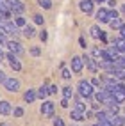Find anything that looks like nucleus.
<instances>
[{
  "label": "nucleus",
  "instance_id": "34",
  "mask_svg": "<svg viewBox=\"0 0 125 126\" xmlns=\"http://www.w3.org/2000/svg\"><path fill=\"white\" fill-rule=\"evenodd\" d=\"M54 126H64V123H63L61 117H54Z\"/></svg>",
  "mask_w": 125,
  "mask_h": 126
},
{
  "label": "nucleus",
  "instance_id": "31",
  "mask_svg": "<svg viewBox=\"0 0 125 126\" xmlns=\"http://www.w3.org/2000/svg\"><path fill=\"white\" fill-rule=\"evenodd\" d=\"M30 55H34V57H39V55H41V48H38V46L30 48Z\"/></svg>",
  "mask_w": 125,
  "mask_h": 126
},
{
  "label": "nucleus",
  "instance_id": "9",
  "mask_svg": "<svg viewBox=\"0 0 125 126\" xmlns=\"http://www.w3.org/2000/svg\"><path fill=\"white\" fill-rule=\"evenodd\" d=\"M70 66H72V71H73V73H80V71H82V66H84V61H82V57L75 55V57H72Z\"/></svg>",
  "mask_w": 125,
  "mask_h": 126
},
{
  "label": "nucleus",
  "instance_id": "5",
  "mask_svg": "<svg viewBox=\"0 0 125 126\" xmlns=\"http://www.w3.org/2000/svg\"><path fill=\"white\" fill-rule=\"evenodd\" d=\"M2 29L5 30V34H11V36H18L20 34V29L16 27L14 21H11V20H5L4 25H2Z\"/></svg>",
  "mask_w": 125,
  "mask_h": 126
},
{
  "label": "nucleus",
  "instance_id": "35",
  "mask_svg": "<svg viewBox=\"0 0 125 126\" xmlns=\"http://www.w3.org/2000/svg\"><path fill=\"white\" fill-rule=\"evenodd\" d=\"M47 37H48L47 30H41V32H39V39H41V41H43V43H45V41H47Z\"/></svg>",
  "mask_w": 125,
  "mask_h": 126
},
{
  "label": "nucleus",
  "instance_id": "4",
  "mask_svg": "<svg viewBox=\"0 0 125 126\" xmlns=\"http://www.w3.org/2000/svg\"><path fill=\"white\" fill-rule=\"evenodd\" d=\"M2 85L5 91L9 92H18L20 91V80H16L14 77H5V80L2 82Z\"/></svg>",
  "mask_w": 125,
  "mask_h": 126
},
{
  "label": "nucleus",
  "instance_id": "14",
  "mask_svg": "<svg viewBox=\"0 0 125 126\" xmlns=\"http://www.w3.org/2000/svg\"><path fill=\"white\" fill-rule=\"evenodd\" d=\"M89 32H91V37H95V39H102V41H105V34H104V30L98 27V25H93V27L89 29Z\"/></svg>",
  "mask_w": 125,
  "mask_h": 126
},
{
  "label": "nucleus",
  "instance_id": "18",
  "mask_svg": "<svg viewBox=\"0 0 125 126\" xmlns=\"http://www.w3.org/2000/svg\"><path fill=\"white\" fill-rule=\"evenodd\" d=\"M11 112H13V108H11L9 101H0V114L2 115H9Z\"/></svg>",
  "mask_w": 125,
  "mask_h": 126
},
{
  "label": "nucleus",
  "instance_id": "47",
  "mask_svg": "<svg viewBox=\"0 0 125 126\" xmlns=\"http://www.w3.org/2000/svg\"><path fill=\"white\" fill-rule=\"evenodd\" d=\"M97 2H104V0H97Z\"/></svg>",
  "mask_w": 125,
  "mask_h": 126
},
{
  "label": "nucleus",
  "instance_id": "15",
  "mask_svg": "<svg viewBox=\"0 0 125 126\" xmlns=\"http://www.w3.org/2000/svg\"><path fill=\"white\" fill-rule=\"evenodd\" d=\"M79 9L82 13H86V14H91V13H93V2H91V0H80Z\"/></svg>",
  "mask_w": 125,
  "mask_h": 126
},
{
  "label": "nucleus",
  "instance_id": "7",
  "mask_svg": "<svg viewBox=\"0 0 125 126\" xmlns=\"http://www.w3.org/2000/svg\"><path fill=\"white\" fill-rule=\"evenodd\" d=\"M54 103L52 101H43L41 103V115L43 117H54Z\"/></svg>",
  "mask_w": 125,
  "mask_h": 126
},
{
  "label": "nucleus",
  "instance_id": "43",
  "mask_svg": "<svg viewBox=\"0 0 125 126\" xmlns=\"http://www.w3.org/2000/svg\"><path fill=\"white\" fill-rule=\"evenodd\" d=\"M107 4H109L111 7H114V4H116V2H114V0H107Z\"/></svg>",
  "mask_w": 125,
  "mask_h": 126
},
{
  "label": "nucleus",
  "instance_id": "22",
  "mask_svg": "<svg viewBox=\"0 0 125 126\" xmlns=\"http://www.w3.org/2000/svg\"><path fill=\"white\" fill-rule=\"evenodd\" d=\"M122 25H123V23H122V20H120V18H113V20L109 21V27H111L113 30H114V29L118 30V29L122 27Z\"/></svg>",
  "mask_w": 125,
  "mask_h": 126
},
{
  "label": "nucleus",
  "instance_id": "16",
  "mask_svg": "<svg viewBox=\"0 0 125 126\" xmlns=\"http://www.w3.org/2000/svg\"><path fill=\"white\" fill-rule=\"evenodd\" d=\"M70 117H72V121H84L86 119V114L77 110V108H73V110L70 112Z\"/></svg>",
  "mask_w": 125,
  "mask_h": 126
},
{
  "label": "nucleus",
  "instance_id": "10",
  "mask_svg": "<svg viewBox=\"0 0 125 126\" xmlns=\"http://www.w3.org/2000/svg\"><path fill=\"white\" fill-rule=\"evenodd\" d=\"M5 46L9 48V52L14 53V55H22L23 53V48H22V45L18 43V41H7Z\"/></svg>",
  "mask_w": 125,
  "mask_h": 126
},
{
  "label": "nucleus",
  "instance_id": "33",
  "mask_svg": "<svg viewBox=\"0 0 125 126\" xmlns=\"http://www.w3.org/2000/svg\"><path fill=\"white\" fill-rule=\"evenodd\" d=\"M61 75H63V78H66V80L72 78V71H70V69H63V73H61Z\"/></svg>",
  "mask_w": 125,
  "mask_h": 126
},
{
  "label": "nucleus",
  "instance_id": "39",
  "mask_svg": "<svg viewBox=\"0 0 125 126\" xmlns=\"http://www.w3.org/2000/svg\"><path fill=\"white\" fill-rule=\"evenodd\" d=\"M61 107H64V108L68 107V99H66V98H63V101H61Z\"/></svg>",
  "mask_w": 125,
  "mask_h": 126
},
{
  "label": "nucleus",
  "instance_id": "11",
  "mask_svg": "<svg viewBox=\"0 0 125 126\" xmlns=\"http://www.w3.org/2000/svg\"><path fill=\"white\" fill-rule=\"evenodd\" d=\"M107 119L113 126H125V117L118 115V114H109L107 112Z\"/></svg>",
  "mask_w": 125,
  "mask_h": 126
},
{
  "label": "nucleus",
  "instance_id": "44",
  "mask_svg": "<svg viewBox=\"0 0 125 126\" xmlns=\"http://www.w3.org/2000/svg\"><path fill=\"white\" fill-rule=\"evenodd\" d=\"M122 71V80H125V69H120Z\"/></svg>",
  "mask_w": 125,
  "mask_h": 126
},
{
  "label": "nucleus",
  "instance_id": "45",
  "mask_svg": "<svg viewBox=\"0 0 125 126\" xmlns=\"http://www.w3.org/2000/svg\"><path fill=\"white\" fill-rule=\"evenodd\" d=\"M0 126H9V124H5V123H2V124H0Z\"/></svg>",
  "mask_w": 125,
  "mask_h": 126
},
{
  "label": "nucleus",
  "instance_id": "24",
  "mask_svg": "<svg viewBox=\"0 0 125 126\" xmlns=\"http://www.w3.org/2000/svg\"><path fill=\"white\" fill-rule=\"evenodd\" d=\"M38 5L43 9H52V0H38Z\"/></svg>",
  "mask_w": 125,
  "mask_h": 126
},
{
  "label": "nucleus",
  "instance_id": "8",
  "mask_svg": "<svg viewBox=\"0 0 125 126\" xmlns=\"http://www.w3.org/2000/svg\"><path fill=\"white\" fill-rule=\"evenodd\" d=\"M82 61H84V64H86L93 73H97V71L100 69V66H98V62H97V59H93L91 55H82Z\"/></svg>",
  "mask_w": 125,
  "mask_h": 126
},
{
  "label": "nucleus",
  "instance_id": "25",
  "mask_svg": "<svg viewBox=\"0 0 125 126\" xmlns=\"http://www.w3.org/2000/svg\"><path fill=\"white\" fill-rule=\"evenodd\" d=\"M63 96H64L66 99H70V98L73 96V89H72L70 85H66V87H63Z\"/></svg>",
  "mask_w": 125,
  "mask_h": 126
},
{
  "label": "nucleus",
  "instance_id": "27",
  "mask_svg": "<svg viewBox=\"0 0 125 126\" xmlns=\"http://www.w3.org/2000/svg\"><path fill=\"white\" fill-rule=\"evenodd\" d=\"M7 43V34H5V30L0 27V46H4Z\"/></svg>",
  "mask_w": 125,
  "mask_h": 126
},
{
  "label": "nucleus",
  "instance_id": "46",
  "mask_svg": "<svg viewBox=\"0 0 125 126\" xmlns=\"http://www.w3.org/2000/svg\"><path fill=\"white\" fill-rule=\"evenodd\" d=\"M122 9H123V13H125V4H123V7H122Z\"/></svg>",
  "mask_w": 125,
  "mask_h": 126
},
{
  "label": "nucleus",
  "instance_id": "38",
  "mask_svg": "<svg viewBox=\"0 0 125 126\" xmlns=\"http://www.w3.org/2000/svg\"><path fill=\"white\" fill-rule=\"evenodd\" d=\"M118 30H120V34H122V37H125V23L122 25V27H120Z\"/></svg>",
  "mask_w": 125,
  "mask_h": 126
},
{
  "label": "nucleus",
  "instance_id": "13",
  "mask_svg": "<svg viewBox=\"0 0 125 126\" xmlns=\"http://www.w3.org/2000/svg\"><path fill=\"white\" fill-rule=\"evenodd\" d=\"M23 11H25V5H23L22 0H11V13H14V14H22Z\"/></svg>",
  "mask_w": 125,
  "mask_h": 126
},
{
  "label": "nucleus",
  "instance_id": "20",
  "mask_svg": "<svg viewBox=\"0 0 125 126\" xmlns=\"http://www.w3.org/2000/svg\"><path fill=\"white\" fill-rule=\"evenodd\" d=\"M22 34L29 39V37H34L36 36V30H34V27H30V25H25L23 30H22Z\"/></svg>",
  "mask_w": 125,
  "mask_h": 126
},
{
  "label": "nucleus",
  "instance_id": "17",
  "mask_svg": "<svg viewBox=\"0 0 125 126\" xmlns=\"http://www.w3.org/2000/svg\"><path fill=\"white\" fill-rule=\"evenodd\" d=\"M114 48L118 50L120 53H125V37H122V36L116 37L114 39Z\"/></svg>",
  "mask_w": 125,
  "mask_h": 126
},
{
  "label": "nucleus",
  "instance_id": "41",
  "mask_svg": "<svg viewBox=\"0 0 125 126\" xmlns=\"http://www.w3.org/2000/svg\"><path fill=\"white\" fill-rule=\"evenodd\" d=\"M7 18H5V16H2V14H0V27H2V25H4V21H5Z\"/></svg>",
  "mask_w": 125,
  "mask_h": 126
},
{
  "label": "nucleus",
  "instance_id": "12",
  "mask_svg": "<svg viewBox=\"0 0 125 126\" xmlns=\"http://www.w3.org/2000/svg\"><path fill=\"white\" fill-rule=\"evenodd\" d=\"M97 20H98L100 23H109V21H111V18H109V11L104 9V7H100V9L97 11Z\"/></svg>",
  "mask_w": 125,
  "mask_h": 126
},
{
  "label": "nucleus",
  "instance_id": "28",
  "mask_svg": "<svg viewBox=\"0 0 125 126\" xmlns=\"http://www.w3.org/2000/svg\"><path fill=\"white\" fill-rule=\"evenodd\" d=\"M75 108H77V110H80V112H84L86 114V105L80 101V99H77V103H75Z\"/></svg>",
  "mask_w": 125,
  "mask_h": 126
},
{
  "label": "nucleus",
  "instance_id": "2",
  "mask_svg": "<svg viewBox=\"0 0 125 126\" xmlns=\"http://www.w3.org/2000/svg\"><path fill=\"white\" fill-rule=\"evenodd\" d=\"M77 91H79V94H80L82 98H86V99L93 98V94H95L93 85H91L88 80H80V82L77 83Z\"/></svg>",
  "mask_w": 125,
  "mask_h": 126
},
{
  "label": "nucleus",
  "instance_id": "36",
  "mask_svg": "<svg viewBox=\"0 0 125 126\" xmlns=\"http://www.w3.org/2000/svg\"><path fill=\"white\" fill-rule=\"evenodd\" d=\"M55 92H57V87L55 85H50L48 87V94H55Z\"/></svg>",
  "mask_w": 125,
  "mask_h": 126
},
{
  "label": "nucleus",
  "instance_id": "23",
  "mask_svg": "<svg viewBox=\"0 0 125 126\" xmlns=\"http://www.w3.org/2000/svg\"><path fill=\"white\" fill-rule=\"evenodd\" d=\"M13 21H14L16 27H25V25H27V23H25V18H23V16H20V14H18V16H14V20H13Z\"/></svg>",
  "mask_w": 125,
  "mask_h": 126
},
{
  "label": "nucleus",
  "instance_id": "37",
  "mask_svg": "<svg viewBox=\"0 0 125 126\" xmlns=\"http://www.w3.org/2000/svg\"><path fill=\"white\" fill-rule=\"evenodd\" d=\"M89 83H91V85H95V87H98V85H100V80H98V78H93Z\"/></svg>",
  "mask_w": 125,
  "mask_h": 126
},
{
  "label": "nucleus",
  "instance_id": "40",
  "mask_svg": "<svg viewBox=\"0 0 125 126\" xmlns=\"http://www.w3.org/2000/svg\"><path fill=\"white\" fill-rule=\"evenodd\" d=\"M79 43H80L82 48H86V41H84V37H80V39H79Z\"/></svg>",
  "mask_w": 125,
  "mask_h": 126
},
{
  "label": "nucleus",
  "instance_id": "19",
  "mask_svg": "<svg viewBox=\"0 0 125 126\" xmlns=\"http://www.w3.org/2000/svg\"><path fill=\"white\" fill-rule=\"evenodd\" d=\"M36 98H38V94H36V91H34V89H29V91H25V94H23V99H25L27 103H32Z\"/></svg>",
  "mask_w": 125,
  "mask_h": 126
},
{
  "label": "nucleus",
  "instance_id": "26",
  "mask_svg": "<svg viewBox=\"0 0 125 126\" xmlns=\"http://www.w3.org/2000/svg\"><path fill=\"white\" fill-rule=\"evenodd\" d=\"M36 94H38V98H41V99H43V98H47V94H48V89H47L45 85H41V87L38 89V92H36Z\"/></svg>",
  "mask_w": 125,
  "mask_h": 126
},
{
  "label": "nucleus",
  "instance_id": "30",
  "mask_svg": "<svg viewBox=\"0 0 125 126\" xmlns=\"http://www.w3.org/2000/svg\"><path fill=\"white\" fill-rule=\"evenodd\" d=\"M13 114H14V117H22L23 115V108L22 107H16L14 110H13Z\"/></svg>",
  "mask_w": 125,
  "mask_h": 126
},
{
  "label": "nucleus",
  "instance_id": "21",
  "mask_svg": "<svg viewBox=\"0 0 125 126\" xmlns=\"http://www.w3.org/2000/svg\"><path fill=\"white\" fill-rule=\"evenodd\" d=\"M114 68L125 69V57H123V55H118V57L114 59Z\"/></svg>",
  "mask_w": 125,
  "mask_h": 126
},
{
  "label": "nucleus",
  "instance_id": "42",
  "mask_svg": "<svg viewBox=\"0 0 125 126\" xmlns=\"http://www.w3.org/2000/svg\"><path fill=\"white\" fill-rule=\"evenodd\" d=\"M4 59H5V55H4V52H2V48H0V62H2Z\"/></svg>",
  "mask_w": 125,
  "mask_h": 126
},
{
  "label": "nucleus",
  "instance_id": "3",
  "mask_svg": "<svg viewBox=\"0 0 125 126\" xmlns=\"http://www.w3.org/2000/svg\"><path fill=\"white\" fill-rule=\"evenodd\" d=\"M111 92V94H113V98H114V101L116 103H125V85H122V83L118 82V83H116V85L109 91Z\"/></svg>",
  "mask_w": 125,
  "mask_h": 126
},
{
  "label": "nucleus",
  "instance_id": "32",
  "mask_svg": "<svg viewBox=\"0 0 125 126\" xmlns=\"http://www.w3.org/2000/svg\"><path fill=\"white\" fill-rule=\"evenodd\" d=\"M97 124H98V126H113V124L109 123V119H98Z\"/></svg>",
  "mask_w": 125,
  "mask_h": 126
},
{
  "label": "nucleus",
  "instance_id": "1",
  "mask_svg": "<svg viewBox=\"0 0 125 126\" xmlns=\"http://www.w3.org/2000/svg\"><path fill=\"white\" fill-rule=\"evenodd\" d=\"M93 96H95V99H97L98 103H104L105 107H109V105H118V103L114 101L113 94H111L109 91H105V89H102V91H97Z\"/></svg>",
  "mask_w": 125,
  "mask_h": 126
},
{
  "label": "nucleus",
  "instance_id": "29",
  "mask_svg": "<svg viewBox=\"0 0 125 126\" xmlns=\"http://www.w3.org/2000/svg\"><path fill=\"white\" fill-rule=\"evenodd\" d=\"M34 23H36V25H43V23H45V18H43L41 14H34Z\"/></svg>",
  "mask_w": 125,
  "mask_h": 126
},
{
  "label": "nucleus",
  "instance_id": "6",
  "mask_svg": "<svg viewBox=\"0 0 125 126\" xmlns=\"http://www.w3.org/2000/svg\"><path fill=\"white\" fill-rule=\"evenodd\" d=\"M5 59H7V62H9V66H11V69H14V71H20L22 69V62L18 61V55H14V53H7L5 55Z\"/></svg>",
  "mask_w": 125,
  "mask_h": 126
}]
</instances>
